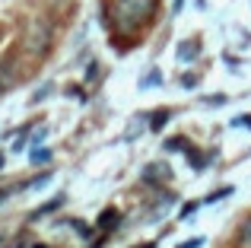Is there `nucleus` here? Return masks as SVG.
Here are the masks:
<instances>
[{
    "mask_svg": "<svg viewBox=\"0 0 251 248\" xmlns=\"http://www.w3.org/2000/svg\"><path fill=\"white\" fill-rule=\"evenodd\" d=\"M156 10H159V0H105L102 23L121 54L130 51V45L153 25Z\"/></svg>",
    "mask_w": 251,
    "mask_h": 248,
    "instance_id": "nucleus-1",
    "label": "nucleus"
},
{
    "mask_svg": "<svg viewBox=\"0 0 251 248\" xmlns=\"http://www.w3.org/2000/svg\"><path fill=\"white\" fill-rule=\"evenodd\" d=\"M169 181H172V169H169V162H150V166L143 169V185H153V191L166 188Z\"/></svg>",
    "mask_w": 251,
    "mask_h": 248,
    "instance_id": "nucleus-2",
    "label": "nucleus"
},
{
    "mask_svg": "<svg viewBox=\"0 0 251 248\" xmlns=\"http://www.w3.org/2000/svg\"><path fill=\"white\" fill-rule=\"evenodd\" d=\"M29 48L35 51L38 57H42L45 51L51 48V25H48V23H42V19H38V23H32V38H29Z\"/></svg>",
    "mask_w": 251,
    "mask_h": 248,
    "instance_id": "nucleus-3",
    "label": "nucleus"
},
{
    "mask_svg": "<svg viewBox=\"0 0 251 248\" xmlns=\"http://www.w3.org/2000/svg\"><path fill=\"white\" fill-rule=\"evenodd\" d=\"M121 220L124 217H121V210H118V207H105V210L99 213V223H96L99 229H102V239L108 236V232H115L118 226H121Z\"/></svg>",
    "mask_w": 251,
    "mask_h": 248,
    "instance_id": "nucleus-4",
    "label": "nucleus"
},
{
    "mask_svg": "<svg viewBox=\"0 0 251 248\" xmlns=\"http://www.w3.org/2000/svg\"><path fill=\"white\" fill-rule=\"evenodd\" d=\"M175 57L181 64H191V61H197L201 57V42L197 38H184V42H178V48H175Z\"/></svg>",
    "mask_w": 251,
    "mask_h": 248,
    "instance_id": "nucleus-5",
    "label": "nucleus"
},
{
    "mask_svg": "<svg viewBox=\"0 0 251 248\" xmlns=\"http://www.w3.org/2000/svg\"><path fill=\"white\" fill-rule=\"evenodd\" d=\"M64 204H67V198H64V194H57L54 200H45V204L38 207V210H32V213H29V223H42V217H48V213H54L57 207H64Z\"/></svg>",
    "mask_w": 251,
    "mask_h": 248,
    "instance_id": "nucleus-6",
    "label": "nucleus"
},
{
    "mask_svg": "<svg viewBox=\"0 0 251 248\" xmlns=\"http://www.w3.org/2000/svg\"><path fill=\"white\" fill-rule=\"evenodd\" d=\"M232 245H235V248H251V213L239 223V229H235V242H232Z\"/></svg>",
    "mask_w": 251,
    "mask_h": 248,
    "instance_id": "nucleus-7",
    "label": "nucleus"
},
{
    "mask_svg": "<svg viewBox=\"0 0 251 248\" xmlns=\"http://www.w3.org/2000/svg\"><path fill=\"white\" fill-rule=\"evenodd\" d=\"M169 118H172V108H156V112L150 115V130H153V134H159V130L169 124Z\"/></svg>",
    "mask_w": 251,
    "mask_h": 248,
    "instance_id": "nucleus-8",
    "label": "nucleus"
},
{
    "mask_svg": "<svg viewBox=\"0 0 251 248\" xmlns=\"http://www.w3.org/2000/svg\"><path fill=\"white\" fill-rule=\"evenodd\" d=\"M166 149H169V153H184V156H188L194 147H191L188 137H169V140H166Z\"/></svg>",
    "mask_w": 251,
    "mask_h": 248,
    "instance_id": "nucleus-9",
    "label": "nucleus"
},
{
    "mask_svg": "<svg viewBox=\"0 0 251 248\" xmlns=\"http://www.w3.org/2000/svg\"><path fill=\"white\" fill-rule=\"evenodd\" d=\"M232 191H235L232 185H229V188H220V191H213V194H210V198H203L201 204H213V200H223V198H226V194H232Z\"/></svg>",
    "mask_w": 251,
    "mask_h": 248,
    "instance_id": "nucleus-10",
    "label": "nucleus"
},
{
    "mask_svg": "<svg viewBox=\"0 0 251 248\" xmlns=\"http://www.w3.org/2000/svg\"><path fill=\"white\" fill-rule=\"evenodd\" d=\"M70 229H74V232H80L83 239H89V236H92V229H89L86 223H80V220H70Z\"/></svg>",
    "mask_w": 251,
    "mask_h": 248,
    "instance_id": "nucleus-11",
    "label": "nucleus"
},
{
    "mask_svg": "<svg viewBox=\"0 0 251 248\" xmlns=\"http://www.w3.org/2000/svg\"><path fill=\"white\" fill-rule=\"evenodd\" d=\"M51 156H54V153H51V149H35V153H32V162H35V166H38V162H48Z\"/></svg>",
    "mask_w": 251,
    "mask_h": 248,
    "instance_id": "nucleus-12",
    "label": "nucleus"
},
{
    "mask_svg": "<svg viewBox=\"0 0 251 248\" xmlns=\"http://www.w3.org/2000/svg\"><path fill=\"white\" fill-rule=\"evenodd\" d=\"M201 245H207V242H203L201 236H194V239H184V242H181V245H175V248H201Z\"/></svg>",
    "mask_w": 251,
    "mask_h": 248,
    "instance_id": "nucleus-13",
    "label": "nucleus"
},
{
    "mask_svg": "<svg viewBox=\"0 0 251 248\" xmlns=\"http://www.w3.org/2000/svg\"><path fill=\"white\" fill-rule=\"evenodd\" d=\"M48 93H54V86H42V89H38V93H35V99H32V102H42V99H45V96H48Z\"/></svg>",
    "mask_w": 251,
    "mask_h": 248,
    "instance_id": "nucleus-14",
    "label": "nucleus"
},
{
    "mask_svg": "<svg viewBox=\"0 0 251 248\" xmlns=\"http://www.w3.org/2000/svg\"><path fill=\"white\" fill-rule=\"evenodd\" d=\"M235 127H251V115H242V118H235Z\"/></svg>",
    "mask_w": 251,
    "mask_h": 248,
    "instance_id": "nucleus-15",
    "label": "nucleus"
},
{
    "mask_svg": "<svg viewBox=\"0 0 251 248\" xmlns=\"http://www.w3.org/2000/svg\"><path fill=\"white\" fill-rule=\"evenodd\" d=\"M223 102H226V96H210L207 105H223Z\"/></svg>",
    "mask_w": 251,
    "mask_h": 248,
    "instance_id": "nucleus-16",
    "label": "nucleus"
},
{
    "mask_svg": "<svg viewBox=\"0 0 251 248\" xmlns=\"http://www.w3.org/2000/svg\"><path fill=\"white\" fill-rule=\"evenodd\" d=\"M181 6H184V0H175V3H172V13H181Z\"/></svg>",
    "mask_w": 251,
    "mask_h": 248,
    "instance_id": "nucleus-17",
    "label": "nucleus"
},
{
    "mask_svg": "<svg viewBox=\"0 0 251 248\" xmlns=\"http://www.w3.org/2000/svg\"><path fill=\"white\" fill-rule=\"evenodd\" d=\"M140 248H156V245H153V242H143V245H140Z\"/></svg>",
    "mask_w": 251,
    "mask_h": 248,
    "instance_id": "nucleus-18",
    "label": "nucleus"
}]
</instances>
